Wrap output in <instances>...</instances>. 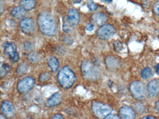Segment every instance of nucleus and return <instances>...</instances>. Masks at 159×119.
<instances>
[{
    "mask_svg": "<svg viewBox=\"0 0 159 119\" xmlns=\"http://www.w3.org/2000/svg\"><path fill=\"white\" fill-rule=\"evenodd\" d=\"M38 24L42 33L47 36H52L56 34L57 29L54 17L49 12L43 11L39 15Z\"/></svg>",
    "mask_w": 159,
    "mask_h": 119,
    "instance_id": "f257e3e1",
    "label": "nucleus"
},
{
    "mask_svg": "<svg viewBox=\"0 0 159 119\" xmlns=\"http://www.w3.org/2000/svg\"><path fill=\"white\" fill-rule=\"evenodd\" d=\"M57 78L60 85L66 89L71 88L76 81L75 73L68 66L61 68L58 72Z\"/></svg>",
    "mask_w": 159,
    "mask_h": 119,
    "instance_id": "f03ea898",
    "label": "nucleus"
},
{
    "mask_svg": "<svg viewBox=\"0 0 159 119\" xmlns=\"http://www.w3.org/2000/svg\"><path fill=\"white\" fill-rule=\"evenodd\" d=\"M81 70L83 77L89 81H97L101 77L100 69L89 60H84L82 62Z\"/></svg>",
    "mask_w": 159,
    "mask_h": 119,
    "instance_id": "7ed1b4c3",
    "label": "nucleus"
},
{
    "mask_svg": "<svg viewBox=\"0 0 159 119\" xmlns=\"http://www.w3.org/2000/svg\"><path fill=\"white\" fill-rule=\"evenodd\" d=\"M129 90L133 98L138 100L145 99L148 94L147 87L144 83L140 81L132 82L129 85Z\"/></svg>",
    "mask_w": 159,
    "mask_h": 119,
    "instance_id": "20e7f679",
    "label": "nucleus"
},
{
    "mask_svg": "<svg viewBox=\"0 0 159 119\" xmlns=\"http://www.w3.org/2000/svg\"><path fill=\"white\" fill-rule=\"evenodd\" d=\"M91 108L95 116L99 119H106L112 111V108L107 104L97 101L93 102Z\"/></svg>",
    "mask_w": 159,
    "mask_h": 119,
    "instance_id": "39448f33",
    "label": "nucleus"
},
{
    "mask_svg": "<svg viewBox=\"0 0 159 119\" xmlns=\"http://www.w3.org/2000/svg\"><path fill=\"white\" fill-rule=\"evenodd\" d=\"M4 53L13 63L18 62L20 59L16 45L11 42H6L4 43Z\"/></svg>",
    "mask_w": 159,
    "mask_h": 119,
    "instance_id": "423d86ee",
    "label": "nucleus"
},
{
    "mask_svg": "<svg viewBox=\"0 0 159 119\" xmlns=\"http://www.w3.org/2000/svg\"><path fill=\"white\" fill-rule=\"evenodd\" d=\"M35 80L31 76H27L21 79L17 84V90L22 94L27 93L34 87Z\"/></svg>",
    "mask_w": 159,
    "mask_h": 119,
    "instance_id": "0eeeda50",
    "label": "nucleus"
},
{
    "mask_svg": "<svg viewBox=\"0 0 159 119\" xmlns=\"http://www.w3.org/2000/svg\"><path fill=\"white\" fill-rule=\"evenodd\" d=\"M116 33L113 26L110 24H105L101 26L97 31L98 38L101 40H108L111 38Z\"/></svg>",
    "mask_w": 159,
    "mask_h": 119,
    "instance_id": "6e6552de",
    "label": "nucleus"
},
{
    "mask_svg": "<svg viewBox=\"0 0 159 119\" xmlns=\"http://www.w3.org/2000/svg\"><path fill=\"white\" fill-rule=\"evenodd\" d=\"M19 27L23 33L26 34H33L36 30L34 20L31 18H24L19 23Z\"/></svg>",
    "mask_w": 159,
    "mask_h": 119,
    "instance_id": "1a4fd4ad",
    "label": "nucleus"
},
{
    "mask_svg": "<svg viewBox=\"0 0 159 119\" xmlns=\"http://www.w3.org/2000/svg\"><path fill=\"white\" fill-rule=\"evenodd\" d=\"M1 109L2 114L7 118H12L15 115V108L12 102L10 100H3L2 103Z\"/></svg>",
    "mask_w": 159,
    "mask_h": 119,
    "instance_id": "9d476101",
    "label": "nucleus"
},
{
    "mask_svg": "<svg viewBox=\"0 0 159 119\" xmlns=\"http://www.w3.org/2000/svg\"><path fill=\"white\" fill-rule=\"evenodd\" d=\"M147 91L148 95L151 97H155L159 94V80H152L148 84Z\"/></svg>",
    "mask_w": 159,
    "mask_h": 119,
    "instance_id": "9b49d317",
    "label": "nucleus"
},
{
    "mask_svg": "<svg viewBox=\"0 0 159 119\" xmlns=\"http://www.w3.org/2000/svg\"><path fill=\"white\" fill-rule=\"evenodd\" d=\"M63 96L60 92L54 93L50 97L45 103V105L47 108H52L59 105L62 102Z\"/></svg>",
    "mask_w": 159,
    "mask_h": 119,
    "instance_id": "f8f14e48",
    "label": "nucleus"
},
{
    "mask_svg": "<svg viewBox=\"0 0 159 119\" xmlns=\"http://www.w3.org/2000/svg\"><path fill=\"white\" fill-rule=\"evenodd\" d=\"M67 18L68 22L71 26H76L80 22V13L74 8H70L69 10Z\"/></svg>",
    "mask_w": 159,
    "mask_h": 119,
    "instance_id": "ddd939ff",
    "label": "nucleus"
},
{
    "mask_svg": "<svg viewBox=\"0 0 159 119\" xmlns=\"http://www.w3.org/2000/svg\"><path fill=\"white\" fill-rule=\"evenodd\" d=\"M120 115L124 119H134L135 118V112L131 107L123 106L119 110Z\"/></svg>",
    "mask_w": 159,
    "mask_h": 119,
    "instance_id": "4468645a",
    "label": "nucleus"
},
{
    "mask_svg": "<svg viewBox=\"0 0 159 119\" xmlns=\"http://www.w3.org/2000/svg\"><path fill=\"white\" fill-rule=\"evenodd\" d=\"M92 23L98 26H102L107 23V17L105 14L100 12L94 13L91 17Z\"/></svg>",
    "mask_w": 159,
    "mask_h": 119,
    "instance_id": "2eb2a0df",
    "label": "nucleus"
},
{
    "mask_svg": "<svg viewBox=\"0 0 159 119\" xmlns=\"http://www.w3.org/2000/svg\"><path fill=\"white\" fill-rule=\"evenodd\" d=\"M27 11L22 7L17 6L14 7L11 10V14L12 16L17 19L24 18L27 14Z\"/></svg>",
    "mask_w": 159,
    "mask_h": 119,
    "instance_id": "dca6fc26",
    "label": "nucleus"
},
{
    "mask_svg": "<svg viewBox=\"0 0 159 119\" xmlns=\"http://www.w3.org/2000/svg\"><path fill=\"white\" fill-rule=\"evenodd\" d=\"M105 61L107 67L110 69H115L120 66V63L119 60L113 56H108L106 57Z\"/></svg>",
    "mask_w": 159,
    "mask_h": 119,
    "instance_id": "f3484780",
    "label": "nucleus"
},
{
    "mask_svg": "<svg viewBox=\"0 0 159 119\" xmlns=\"http://www.w3.org/2000/svg\"><path fill=\"white\" fill-rule=\"evenodd\" d=\"M48 66L52 71L56 73L58 71L59 67V62L57 58L54 56H51L48 59Z\"/></svg>",
    "mask_w": 159,
    "mask_h": 119,
    "instance_id": "a211bd4d",
    "label": "nucleus"
},
{
    "mask_svg": "<svg viewBox=\"0 0 159 119\" xmlns=\"http://www.w3.org/2000/svg\"><path fill=\"white\" fill-rule=\"evenodd\" d=\"M19 6L28 12L35 8L36 6V2L35 0H21L19 2Z\"/></svg>",
    "mask_w": 159,
    "mask_h": 119,
    "instance_id": "6ab92c4d",
    "label": "nucleus"
},
{
    "mask_svg": "<svg viewBox=\"0 0 159 119\" xmlns=\"http://www.w3.org/2000/svg\"><path fill=\"white\" fill-rule=\"evenodd\" d=\"M29 69V66L26 63L23 62L20 63L16 69L17 74L20 76L25 75L27 73Z\"/></svg>",
    "mask_w": 159,
    "mask_h": 119,
    "instance_id": "aec40b11",
    "label": "nucleus"
},
{
    "mask_svg": "<svg viewBox=\"0 0 159 119\" xmlns=\"http://www.w3.org/2000/svg\"><path fill=\"white\" fill-rule=\"evenodd\" d=\"M11 70V66L7 63H3L1 68V78H4L7 76Z\"/></svg>",
    "mask_w": 159,
    "mask_h": 119,
    "instance_id": "412c9836",
    "label": "nucleus"
},
{
    "mask_svg": "<svg viewBox=\"0 0 159 119\" xmlns=\"http://www.w3.org/2000/svg\"><path fill=\"white\" fill-rule=\"evenodd\" d=\"M152 75V72L151 69L149 67H146L141 71V76L143 79L145 80L148 79L151 77Z\"/></svg>",
    "mask_w": 159,
    "mask_h": 119,
    "instance_id": "4be33fe9",
    "label": "nucleus"
},
{
    "mask_svg": "<svg viewBox=\"0 0 159 119\" xmlns=\"http://www.w3.org/2000/svg\"><path fill=\"white\" fill-rule=\"evenodd\" d=\"M28 58L30 61L33 63L38 62V60H39V56L38 54L35 53H30L29 54Z\"/></svg>",
    "mask_w": 159,
    "mask_h": 119,
    "instance_id": "5701e85b",
    "label": "nucleus"
},
{
    "mask_svg": "<svg viewBox=\"0 0 159 119\" xmlns=\"http://www.w3.org/2000/svg\"><path fill=\"white\" fill-rule=\"evenodd\" d=\"M51 78V74L48 72H44L42 73L39 76V80L40 82H45L49 81Z\"/></svg>",
    "mask_w": 159,
    "mask_h": 119,
    "instance_id": "b1692460",
    "label": "nucleus"
},
{
    "mask_svg": "<svg viewBox=\"0 0 159 119\" xmlns=\"http://www.w3.org/2000/svg\"><path fill=\"white\" fill-rule=\"evenodd\" d=\"M88 8L91 11H94L97 9L98 6L93 0H89L87 3Z\"/></svg>",
    "mask_w": 159,
    "mask_h": 119,
    "instance_id": "393cba45",
    "label": "nucleus"
},
{
    "mask_svg": "<svg viewBox=\"0 0 159 119\" xmlns=\"http://www.w3.org/2000/svg\"><path fill=\"white\" fill-rule=\"evenodd\" d=\"M135 108L137 112L139 113H142L145 111V106L141 103H136V104H135Z\"/></svg>",
    "mask_w": 159,
    "mask_h": 119,
    "instance_id": "a878e982",
    "label": "nucleus"
},
{
    "mask_svg": "<svg viewBox=\"0 0 159 119\" xmlns=\"http://www.w3.org/2000/svg\"><path fill=\"white\" fill-rule=\"evenodd\" d=\"M153 11L155 15L159 16V1L156 2L153 5Z\"/></svg>",
    "mask_w": 159,
    "mask_h": 119,
    "instance_id": "bb28decb",
    "label": "nucleus"
},
{
    "mask_svg": "<svg viewBox=\"0 0 159 119\" xmlns=\"http://www.w3.org/2000/svg\"><path fill=\"white\" fill-rule=\"evenodd\" d=\"M70 26H71V25L68 23V22L67 24L66 23H64V25H63V29L65 33H68L70 31L71 29H70Z\"/></svg>",
    "mask_w": 159,
    "mask_h": 119,
    "instance_id": "cd10ccee",
    "label": "nucleus"
},
{
    "mask_svg": "<svg viewBox=\"0 0 159 119\" xmlns=\"http://www.w3.org/2000/svg\"><path fill=\"white\" fill-rule=\"evenodd\" d=\"M72 42H73V40H72L71 37L69 36H66L64 38V40H63V42H64L67 45L71 44Z\"/></svg>",
    "mask_w": 159,
    "mask_h": 119,
    "instance_id": "c85d7f7f",
    "label": "nucleus"
},
{
    "mask_svg": "<svg viewBox=\"0 0 159 119\" xmlns=\"http://www.w3.org/2000/svg\"><path fill=\"white\" fill-rule=\"evenodd\" d=\"M118 45H117L116 43H114L113 44V46H114V48L116 50H117V51H119V50H121L122 48V43L121 42H120L118 41Z\"/></svg>",
    "mask_w": 159,
    "mask_h": 119,
    "instance_id": "c756f323",
    "label": "nucleus"
},
{
    "mask_svg": "<svg viewBox=\"0 0 159 119\" xmlns=\"http://www.w3.org/2000/svg\"><path fill=\"white\" fill-rule=\"evenodd\" d=\"M24 46H25V49L27 51H30V50H31V48H32V45L29 42L25 43Z\"/></svg>",
    "mask_w": 159,
    "mask_h": 119,
    "instance_id": "7c9ffc66",
    "label": "nucleus"
},
{
    "mask_svg": "<svg viewBox=\"0 0 159 119\" xmlns=\"http://www.w3.org/2000/svg\"><path fill=\"white\" fill-rule=\"evenodd\" d=\"M52 119H64V116L62 115V114H59V113H56V114H54L52 117Z\"/></svg>",
    "mask_w": 159,
    "mask_h": 119,
    "instance_id": "2f4dec72",
    "label": "nucleus"
},
{
    "mask_svg": "<svg viewBox=\"0 0 159 119\" xmlns=\"http://www.w3.org/2000/svg\"><path fill=\"white\" fill-rule=\"evenodd\" d=\"M106 119H120V117H119L116 114H113L111 113L106 118Z\"/></svg>",
    "mask_w": 159,
    "mask_h": 119,
    "instance_id": "473e14b6",
    "label": "nucleus"
},
{
    "mask_svg": "<svg viewBox=\"0 0 159 119\" xmlns=\"http://www.w3.org/2000/svg\"><path fill=\"white\" fill-rule=\"evenodd\" d=\"M94 26L93 23H89L86 26V29L88 31H92L93 29Z\"/></svg>",
    "mask_w": 159,
    "mask_h": 119,
    "instance_id": "72a5a7b5",
    "label": "nucleus"
},
{
    "mask_svg": "<svg viewBox=\"0 0 159 119\" xmlns=\"http://www.w3.org/2000/svg\"><path fill=\"white\" fill-rule=\"evenodd\" d=\"M0 3H1V13L2 14L4 10V2L2 1V0H1Z\"/></svg>",
    "mask_w": 159,
    "mask_h": 119,
    "instance_id": "f704fd0d",
    "label": "nucleus"
},
{
    "mask_svg": "<svg viewBox=\"0 0 159 119\" xmlns=\"http://www.w3.org/2000/svg\"><path fill=\"white\" fill-rule=\"evenodd\" d=\"M154 68H155L156 73L159 74V63H158V64H157V65L155 66Z\"/></svg>",
    "mask_w": 159,
    "mask_h": 119,
    "instance_id": "c9c22d12",
    "label": "nucleus"
},
{
    "mask_svg": "<svg viewBox=\"0 0 159 119\" xmlns=\"http://www.w3.org/2000/svg\"><path fill=\"white\" fill-rule=\"evenodd\" d=\"M155 108L159 112V100H158L155 103Z\"/></svg>",
    "mask_w": 159,
    "mask_h": 119,
    "instance_id": "e433bc0d",
    "label": "nucleus"
},
{
    "mask_svg": "<svg viewBox=\"0 0 159 119\" xmlns=\"http://www.w3.org/2000/svg\"><path fill=\"white\" fill-rule=\"evenodd\" d=\"M156 117L154 116H151V115H149L148 116H145V117H143L142 119H156Z\"/></svg>",
    "mask_w": 159,
    "mask_h": 119,
    "instance_id": "4c0bfd02",
    "label": "nucleus"
},
{
    "mask_svg": "<svg viewBox=\"0 0 159 119\" xmlns=\"http://www.w3.org/2000/svg\"><path fill=\"white\" fill-rule=\"evenodd\" d=\"M73 1L74 3H80L81 2L82 0H73Z\"/></svg>",
    "mask_w": 159,
    "mask_h": 119,
    "instance_id": "58836bf2",
    "label": "nucleus"
},
{
    "mask_svg": "<svg viewBox=\"0 0 159 119\" xmlns=\"http://www.w3.org/2000/svg\"><path fill=\"white\" fill-rule=\"evenodd\" d=\"M103 1H105V2H111L112 0H103Z\"/></svg>",
    "mask_w": 159,
    "mask_h": 119,
    "instance_id": "ea45409f",
    "label": "nucleus"
}]
</instances>
